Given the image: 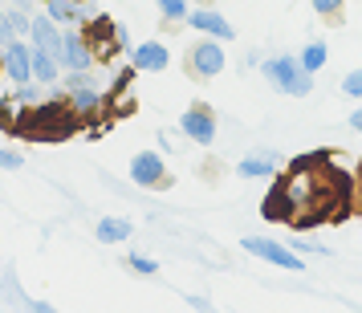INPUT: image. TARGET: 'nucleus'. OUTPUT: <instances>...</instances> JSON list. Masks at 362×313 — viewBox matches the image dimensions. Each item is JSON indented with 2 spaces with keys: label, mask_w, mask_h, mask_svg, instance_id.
<instances>
[{
  "label": "nucleus",
  "mask_w": 362,
  "mask_h": 313,
  "mask_svg": "<svg viewBox=\"0 0 362 313\" xmlns=\"http://www.w3.org/2000/svg\"><path fill=\"white\" fill-rule=\"evenodd\" d=\"M192 4H208V0H192Z\"/></svg>",
  "instance_id": "a878e982"
},
{
  "label": "nucleus",
  "mask_w": 362,
  "mask_h": 313,
  "mask_svg": "<svg viewBox=\"0 0 362 313\" xmlns=\"http://www.w3.org/2000/svg\"><path fill=\"white\" fill-rule=\"evenodd\" d=\"M134 268V273H143V277H155L159 273V264L151 261V256H139V252H131V261H127Z\"/></svg>",
  "instance_id": "aec40b11"
},
{
  "label": "nucleus",
  "mask_w": 362,
  "mask_h": 313,
  "mask_svg": "<svg viewBox=\"0 0 362 313\" xmlns=\"http://www.w3.org/2000/svg\"><path fill=\"white\" fill-rule=\"evenodd\" d=\"M187 305H196V309H212V301H208V297H196V293L187 297Z\"/></svg>",
  "instance_id": "5701e85b"
},
{
  "label": "nucleus",
  "mask_w": 362,
  "mask_h": 313,
  "mask_svg": "<svg viewBox=\"0 0 362 313\" xmlns=\"http://www.w3.org/2000/svg\"><path fill=\"white\" fill-rule=\"evenodd\" d=\"M131 220L127 215H106L98 220V240L102 244H122V240H131Z\"/></svg>",
  "instance_id": "4468645a"
},
{
  "label": "nucleus",
  "mask_w": 362,
  "mask_h": 313,
  "mask_svg": "<svg viewBox=\"0 0 362 313\" xmlns=\"http://www.w3.org/2000/svg\"><path fill=\"white\" fill-rule=\"evenodd\" d=\"M224 66H228V53H224V41H216V37H204L187 49V69L196 78H216V73H224Z\"/></svg>",
  "instance_id": "7ed1b4c3"
},
{
  "label": "nucleus",
  "mask_w": 362,
  "mask_h": 313,
  "mask_svg": "<svg viewBox=\"0 0 362 313\" xmlns=\"http://www.w3.org/2000/svg\"><path fill=\"white\" fill-rule=\"evenodd\" d=\"M342 94L354 98V102H362V69H350V73L342 78Z\"/></svg>",
  "instance_id": "f3484780"
},
{
  "label": "nucleus",
  "mask_w": 362,
  "mask_h": 313,
  "mask_svg": "<svg viewBox=\"0 0 362 313\" xmlns=\"http://www.w3.org/2000/svg\"><path fill=\"white\" fill-rule=\"evenodd\" d=\"M236 175H240V179H269V175H277V155H269V150L245 155V159L236 163Z\"/></svg>",
  "instance_id": "9b49d317"
},
{
  "label": "nucleus",
  "mask_w": 362,
  "mask_h": 313,
  "mask_svg": "<svg viewBox=\"0 0 362 313\" xmlns=\"http://www.w3.org/2000/svg\"><path fill=\"white\" fill-rule=\"evenodd\" d=\"M240 248H245L248 256H257V261H269V264H277V268H285V273H305V256L293 244L285 248L277 240H269V236H245Z\"/></svg>",
  "instance_id": "f03ea898"
},
{
  "label": "nucleus",
  "mask_w": 362,
  "mask_h": 313,
  "mask_svg": "<svg viewBox=\"0 0 362 313\" xmlns=\"http://www.w3.org/2000/svg\"><path fill=\"white\" fill-rule=\"evenodd\" d=\"M310 4H313V13H317V17H338L346 0H310Z\"/></svg>",
  "instance_id": "412c9836"
},
{
  "label": "nucleus",
  "mask_w": 362,
  "mask_h": 313,
  "mask_svg": "<svg viewBox=\"0 0 362 313\" xmlns=\"http://www.w3.org/2000/svg\"><path fill=\"white\" fill-rule=\"evenodd\" d=\"M13 8H25V13H33V0H8Z\"/></svg>",
  "instance_id": "b1692460"
},
{
  "label": "nucleus",
  "mask_w": 362,
  "mask_h": 313,
  "mask_svg": "<svg viewBox=\"0 0 362 313\" xmlns=\"http://www.w3.org/2000/svg\"><path fill=\"white\" fill-rule=\"evenodd\" d=\"M131 66L143 69V73H163V69L171 66V53H167L163 41H143V45L131 53Z\"/></svg>",
  "instance_id": "9d476101"
},
{
  "label": "nucleus",
  "mask_w": 362,
  "mask_h": 313,
  "mask_svg": "<svg viewBox=\"0 0 362 313\" xmlns=\"http://www.w3.org/2000/svg\"><path fill=\"white\" fill-rule=\"evenodd\" d=\"M62 69L66 73H82V69H94V53L86 45L82 25H69L66 29V49H62Z\"/></svg>",
  "instance_id": "0eeeda50"
},
{
  "label": "nucleus",
  "mask_w": 362,
  "mask_h": 313,
  "mask_svg": "<svg viewBox=\"0 0 362 313\" xmlns=\"http://www.w3.org/2000/svg\"><path fill=\"white\" fill-rule=\"evenodd\" d=\"M21 163H25L21 155H13V150H0V167H4V171H21Z\"/></svg>",
  "instance_id": "4be33fe9"
},
{
  "label": "nucleus",
  "mask_w": 362,
  "mask_h": 313,
  "mask_svg": "<svg viewBox=\"0 0 362 313\" xmlns=\"http://www.w3.org/2000/svg\"><path fill=\"white\" fill-rule=\"evenodd\" d=\"M192 8H196L192 0H159V13H163L167 20H187Z\"/></svg>",
  "instance_id": "dca6fc26"
},
{
  "label": "nucleus",
  "mask_w": 362,
  "mask_h": 313,
  "mask_svg": "<svg viewBox=\"0 0 362 313\" xmlns=\"http://www.w3.org/2000/svg\"><path fill=\"white\" fill-rule=\"evenodd\" d=\"M29 41L41 45V49L57 53V61H62V49H66V25H57L49 13H45V17H33V33H29Z\"/></svg>",
  "instance_id": "1a4fd4ad"
},
{
  "label": "nucleus",
  "mask_w": 362,
  "mask_h": 313,
  "mask_svg": "<svg viewBox=\"0 0 362 313\" xmlns=\"http://www.w3.org/2000/svg\"><path fill=\"white\" fill-rule=\"evenodd\" d=\"M261 78L273 85L277 94H289V98H305V94L313 90V73L301 66L297 53H273V57H264Z\"/></svg>",
  "instance_id": "f257e3e1"
},
{
  "label": "nucleus",
  "mask_w": 362,
  "mask_h": 313,
  "mask_svg": "<svg viewBox=\"0 0 362 313\" xmlns=\"http://www.w3.org/2000/svg\"><path fill=\"white\" fill-rule=\"evenodd\" d=\"M62 78V61H57V53L41 49V45H33V82L41 85H53Z\"/></svg>",
  "instance_id": "ddd939ff"
},
{
  "label": "nucleus",
  "mask_w": 362,
  "mask_h": 313,
  "mask_svg": "<svg viewBox=\"0 0 362 313\" xmlns=\"http://www.w3.org/2000/svg\"><path fill=\"white\" fill-rule=\"evenodd\" d=\"M13 41H17V29H13V17H8V13H0V53L8 49Z\"/></svg>",
  "instance_id": "6ab92c4d"
},
{
  "label": "nucleus",
  "mask_w": 362,
  "mask_h": 313,
  "mask_svg": "<svg viewBox=\"0 0 362 313\" xmlns=\"http://www.w3.org/2000/svg\"><path fill=\"white\" fill-rule=\"evenodd\" d=\"M131 179L139 187H167V167L159 150H139L131 159Z\"/></svg>",
  "instance_id": "423d86ee"
},
{
  "label": "nucleus",
  "mask_w": 362,
  "mask_h": 313,
  "mask_svg": "<svg viewBox=\"0 0 362 313\" xmlns=\"http://www.w3.org/2000/svg\"><path fill=\"white\" fill-rule=\"evenodd\" d=\"M180 131L196 143V147H212L216 143V114L204 106V102H196V106H187L180 114Z\"/></svg>",
  "instance_id": "20e7f679"
},
{
  "label": "nucleus",
  "mask_w": 362,
  "mask_h": 313,
  "mask_svg": "<svg viewBox=\"0 0 362 313\" xmlns=\"http://www.w3.org/2000/svg\"><path fill=\"white\" fill-rule=\"evenodd\" d=\"M297 57H301V66L310 69V73H317V69L329 61V49H326V41H310V45L297 53Z\"/></svg>",
  "instance_id": "2eb2a0df"
},
{
  "label": "nucleus",
  "mask_w": 362,
  "mask_h": 313,
  "mask_svg": "<svg viewBox=\"0 0 362 313\" xmlns=\"http://www.w3.org/2000/svg\"><path fill=\"white\" fill-rule=\"evenodd\" d=\"M350 126H354V131H362V106L354 110V114H350Z\"/></svg>",
  "instance_id": "393cba45"
},
{
  "label": "nucleus",
  "mask_w": 362,
  "mask_h": 313,
  "mask_svg": "<svg viewBox=\"0 0 362 313\" xmlns=\"http://www.w3.org/2000/svg\"><path fill=\"white\" fill-rule=\"evenodd\" d=\"M187 25H192L196 33H204V37H216V41H232V37H236V29L228 25V17H220L216 8H208V4H196V8L187 13Z\"/></svg>",
  "instance_id": "6e6552de"
},
{
  "label": "nucleus",
  "mask_w": 362,
  "mask_h": 313,
  "mask_svg": "<svg viewBox=\"0 0 362 313\" xmlns=\"http://www.w3.org/2000/svg\"><path fill=\"white\" fill-rule=\"evenodd\" d=\"M0 61H4V73H8L17 85L33 82V41H29V37H17L8 49L0 53Z\"/></svg>",
  "instance_id": "39448f33"
},
{
  "label": "nucleus",
  "mask_w": 362,
  "mask_h": 313,
  "mask_svg": "<svg viewBox=\"0 0 362 313\" xmlns=\"http://www.w3.org/2000/svg\"><path fill=\"white\" fill-rule=\"evenodd\" d=\"M293 248L301 256H329L326 244H317V240H305V236H293Z\"/></svg>",
  "instance_id": "a211bd4d"
},
{
  "label": "nucleus",
  "mask_w": 362,
  "mask_h": 313,
  "mask_svg": "<svg viewBox=\"0 0 362 313\" xmlns=\"http://www.w3.org/2000/svg\"><path fill=\"white\" fill-rule=\"evenodd\" d=\"M45 13H49L57 25H82L86 17H90V4H82V0H45Z\"/></svg>",
  "instance_id": "f8f14e48"
}]
</instances>
